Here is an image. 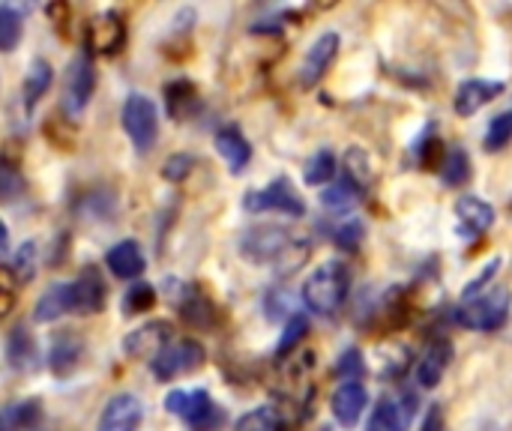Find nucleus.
<instances>
[{
    "label": "nucleus",
    "instance_id": "obj_1",
    "mask_svg": "<svg viewBox=\"0 0 512 431\" xmlns=\"http://www.w3.org/2000/svg\"><path fill=\"white\" fill-rule=\"evenodd\" d=\"M348 294H351V270L342 261H324L303 282V303L321 318H336Z\"/></svg>",
    "mask_w": 512,
    "mask_h": 431
},
{
    "label": "nucleus",
    "instance_id": "obj_2",
    "mask_svg": "<svg viewBox=\"0 0 512 431\" xmlns=\"http://www.w3.org/2000/svg\"><path fill=\"white\" fill-rule=\"evenodd\" d=\"M510 312V288H492V291H486L483 297L462 303V309L456 312V321H459L465 330H474V333H498V330L510 321Z\"/></svg>",
    "mask_w": 512,
    "mask_h": 431
},
{
    "label": "nucleus",
    "instance_id": "obj_3",
    "mask_svg": "<svg viewBox=\"0 0 512 431\" xmlns=\"http://www.w3.org/2000/svg\"><path fill=\"white\" fill-rule=\"evenodd\" d=\"M165 411L180 417L192 431H219L225 426V411L207 390H174L165 396Z\"/></svg>",
    "mask_w": 512,
    "mask_h": 431
},
{
    "label": "nucleus",
    "instance_id": "obj_4",
    "mask_svg": "<svg viewBox=\"0 0 512 431\" xmlns=\"http://www.w3.org/2000/svg\"><path fill=\"white\" fill-rule=\"evenodd\" d=\"M240 252L255 261V264H276V261H291L294 264V252H297V240L291 231H285L282 225H258L249 228L240 240Z\"/></svg>",
    "mask_w": 512,
    "mask_h": 431
},
{
    "label": "nucleus",
    "instance_id": "obj_5",
    "mask_svg": "<svg viewBox=\"0 0 512 431\" xmlns=\"http://www.w3.org/2000/svg\"><path fill=\"white\" fill-rule=\"evenodd\" d=\"M207 360V351L201 348V342L195 339H180V342H171L165 345L153 360H150V372L156 381L168 384V381H177L183 375H192L204 366Z\"/></svg>",
    "mask_w": 512,
    "mask_h": 431
},
{
    "label": "nucleus",
    "instance_id": "obj_6",
    "mask_svg": "<svg viewBox=\"0 0 512 431\" xmlns=\"http://www.w3.org/2000/svg\"><path fill=\"white\" fill-rule=\"evenodd\" d=\"M120 120H123V129L132 138L135 150L150 153L156 138H159V108H156V102L150 96H144V93H132L123 102Z\"/></svg>",
    "mask_w": 512,
    "mask_h": 431
},
{
    "label": "nucleus",
    "instance_id": "obj_7",
    "mask_svg": "<svg viewBox=\"0 0 512 431\" xmlns=\"http://www.w3.org/2000/svg\"><path fill=\"white\" fill-rule=\"evenodd\" d=\"M243 207L249 213H285V216H306V201L303 195L291 186L288 177H276L273 183H267L264 189H252L243 198Z\"/></svg>",
    "mask_w": 512,
    "mask_h": 431
},
{
    "label": "nucleus",
    "instance_id": "obj_8",
    "mask_svg": "<svg viewBox=\"0 0 512 431\" xmlns=\"http://www.w3.org/2000/svg\"><path fill=\"white\" fill-rule=\"evenodd\" d=\"M96 90V66L90 54H78L69 69H66V87H63V108L69 111V117L84 114V108L90 105Z\"/></svg>",
    "mask_w": 512,
    "mask_h": 431
},
{
    "label": "nucleus",
    "instance_id": "obj_9",
    "mask_svg": "<svg viewBox=\"0 0 512 431\" xmlns=\"http://www.w3.org/2000/svg\"><path fill=\"white\" fill-rule=\"evenodd\" d=\"M84 39H87V48L93 54H105V57L120 54L123 45H126V21H123V15L117 9L99 12L96 18H90Z\"/></svg>",
    "mask_w": 512,
    "mask_h": 431
},
{
    "label": "nucleus",
    "instance_id": "obj_10",
    "mask_svg": "<svg viewBox=\"0 0 512 431\" xmlns=\"http://www.w3.org/2000/svg\"><path fill=\"white\" fill-rule=\"evenodd\" d=\"M69 294H72V315H99L108 300L105 279L96 267H84L69 282Z\"/></svg>",
    "mask_w": 512,
    "mask_h": 431
},
{
    "label": "nucleus",
    "instance_id": "obj_11",
    "mask_svg": "<svg viewBox=\"0 0 512 431\" xmlns=\"http://www.w3.org/2000/svg\"><path fill=\"white\" fill-rule=\"evenodd\" d=\"M144 423V405L138 396L132 393H117L114 399H108L96 431H138Z\"/></svg>",
    "mask_w": 512,
    "mask_h": 431
},
{
    "label": "nucleus",
    "instance_id": "obj_12",
    "mask_svg": "<svg viewBox=\"0 0 512 431\" xmlns=\"http://www.w3.org/2000/svg\"><path fill=\"white\" fill-rule=\"evenodd\" d=\"M366 408H369V393L360 381H342L330 399V411L342 429H357Z\"/></svg>",
    "mask_w": 512,
    "mask_h": 431
},
{
    "label": "nucleus",
    "instance_id": "obj_13",
    "mask_svg": "<svg viewBox=\"0 0 512 431\" xmlns=\"http://www.w3.org/2000/svg\"><path fill=\"white\" fill-rule=\"evenodd\" d=\"M456 222H459L456 231L462 240H480L495 225V207L477 195H462L456 201Z\"/></svg>",
    "mask_w": 512,
    "mask_h": 431
},
{
    "label": "nucleus",
    "instance_id": "obj_14",
    "mask_svg": "<svg viewBox=\"0 0 512 431\" xmlns=\"http://www.w3.org/2000/svg\"><path fill=\"white\" fill-rule=\"evenodd\" d=\"M336 54H339V33H321L303 57L300 87H315L327 75V69L333 66Z\"/></svg>",
    "mask_w": 512,
    "mask_h": 431
},
{
    "label": "nucleus",
    "instance_id": "obj_15",
    "mask_svg": "<svg viewBox=\"0 0 512 431\" xmlns=\"http://www.w3.org/2000/svg\"><path fill=\"white\" fill-rule=\"evenodd\" d=\"M414 405H417V399L411 393L384 396L369 417V431H408L411 420H414Z\"/></svg>",
    "mask_w": 512,
    "mask_h": 431
},
{
    "label": "nucleus",
    "instance_id": "obj_16",
    "mask_svg": "<svg viewBox=\"0 0 512 431\" xmlns=\"http://www.w3.org/2000/svg\"><path fill=\"white\" fill-rule=\"evenodd\" d=\"M450 363H453V342H450V339H435V342L423 351V357L417 360V369H414L417 384H420L423 390H435V387L444 381Z\"/></svg>",
    "mask_w": 512,
    "mask_h": 431
},
{
    "label": "nucleus",
    "instance_id": "obj_17",
    "mask_svg": "<svg viewBox=\"0 0 512 431\" xmlns=\"http://www.w3.org/2000/svg\"><path fill=\"white\" fill-rule=\"evenodd\" d=\"M504 93V81H489V78H468L465 84H459L456 90V114L459 117H474L480 108H486L492 99H498Z\"/></svg>",
    "mask_w": 512,
    "mask_h": 431
},
{
    "label": "nucleus",
    "instance_id": "obj_18",
    "mask_svg": "<svg viewBox=\"0 0 512 431\" xmlns=\"http://www.w3.org/2000/svg\"><path fill=\"white\" fill-rule=\"evenodd\" d=\"M84 357V342L78 333H57L48 348V369L54 378H69Z\"/></svg>",
    "mask_w": 512,
    "mask_h": 431
},
{
    "label": "nucleus",
    "instance_id": "obj_19",
    "mask_svg": "<svg viewBox=\"0 0 512 431\" xmlns=\"http://www.w3.org/2000/svg\"><path fill=\"white\" fill-rule=\"evenodd\" d=\"M165 345H171V324L153 321V324H144L141 330L129 333L123 342V351L129 357H150L153 360Z\"/></svg>",
    "mask_w": 512,
    "mask_h": 431
},
{
    "label": "nucleus",
    "instance_id": "obj_20",
    "mask_svg": "<svg viewBox=\"0 0 512 431\" xmlns=\"http://www.w3.org/2000/svg\"><path fill=\"white\" fill-rule=\"evenodd\" d=\"M216 150L225 159L231 174H243L252 159V144L246 141V135L237 126H225L216 132Z\"/></svg>",
    "mask_w": 512,
    "mask_h": 431
},
{
    "label": "nucleus",
    "instance_id": "obj_21",
    "mask_svg": "<svg viewBox=\"0 0 512 431\" xmlns=\"http://www.w3.org/2000/svg\"><path fill=\"white\" fill-rule=\"evenodd\" d=\"M105 264H108V270L117 279H126V282L129 279H138L144 273V267H147L144 252H141V246L135 240H120L117 246H111L105 252Z\"/></svg>",
    "mask_w": 512,
    "mask_h": 431
},
{
    "label": "nucleus",
    "instance_id": "obj_22",
    "mask_svg": "<svg viewBox=\"0 0 512 431\" xmlns=\"http://www.w3.org/2000/svg\"><path fill=\"white\" fill-rule=\"evenodd\" d=\"M72 315V294H69V282H57L51 285L33 306V321L36 324H54L57 318Z\"/></svg>",
    "mask_w": 512,
    "mask_h": 431
},
{
    "label": "nucleus",
    "instance_id": "obj_23",
    "mask_svg": "<svg viewBox=\"0 0 512 431\" xmlns=\"http://www.w3.org/2000/svg\"><path fill=\"white\" fill-rule=\"evenodd\" d=\"M177 309H180V318L192 324L195 330H210L216 324V306L198 288H183Z\"/></svg>",
    "mask_w": 512,
    "mask_h": 431
},
{
    "label": "nucleus",
    "instance_id": "obj_24",
    "mask_svg": "<svg viewBox=\"0 0 512 431\" xmlns=\"http://www.w3.org/2000/svg\"><path fill=\"white\" fill-rule=\"evenodd\" d=\"M42 423V402L21 399L0 408V431H33Z\"/></svg>",
    "mask_w": 512,
    "mask_h": 431
},
{
    "label": "nucleus",
    "instance_id": "obj_25",
    "mask_svg": "<svg viewBox=\"0 0 512 431\" xmlns=\"http://www.w3.org/2000/svg\"><path fill=\"white\" fill-rule=\"evenodd\" d=\"M51 81H54L51 63H48L45 57H36V60L27 66V75H24V84H21V99H24V108H27V111H33V108L42 102V96L48 93Z\"/></svg>",
    "mask_w": 512,
    "mask_h": 431
},
{
    "label": "nucleus",
    "instance_id": "obj_26",
    "mask_svg": "<svg viewBox=\"0 0 512 431\" xmlns=\"http://www.w3.org/2000/svg\"><path fill=\"white\" fill-rule=\"evenodd\" d=\"M165 108L171 120H186L198 108V87L186 78H177L165 87Z\"/></svg>",
    "mask_w": 512,
    "mask_h": 431
},
{
    "label": "nucleus",
    "instance_id": "obj_27",
    "mask_svg": "<svg viewBox=\"0 0 512 431\" xmlns=\"http://www.w3.org/2000/svg\"><path fill=\"white\" fill-rule=\"evenodd\" d=\"M24 195V174H21V156H15L9 147L0 153V204H12Z\"/></svg>",
    "mask_w": 512,
    "mask_h": 431
},
{
    "label": "nucleus",
    "instance_id": "obj_28",
    "mask_svg": "<svg viewBox=\"0 0 512 431\" xmlns=\"http://www.w3.org/2000/svg\"><path fill=\"white\" fill-rule=\"evenodd\" d=\"M360 189L363 186H357L351 177H342L339 183H333V186H327L321 192V201H324V207H330L336 213H345V210H351L360 201Z\"/></svg>",
    "mask_w": 512,
    "mask_h": 431
},
{
    "label": "nucleus",
    "instance_id": "obj_29",
    "mask_svg": "<svg viewBox=\"0 0 512 431\" xmlns=\"http://www.w3.org/2000/svg\"><path fill=\"white\" fill-rule=\"evenodd\" d=\"M441 177L447 186H465L471 180V156L462 147H453L441 162Z\"/></svg>",
    "mask_w": 512,
    "mask_h": 431
},
{
    "label": "nucleus",
    "instance_id": "obj_30",
    "mask_svg": "<svg viewBox=\"0 0 512 431\" xmlns=\"http://www.w3.org/2000/svg\"><path fill=\"white\" fill-rule=\"evenodd\" d=\"M6 357H9V363L15 366V369H30L33 363H36V342H33V336L27 333V330H15L12 336H9V348H6Z\"/></svg>",
    "mask_w": 512,
    "mask_h": 431
},
{
    "label": "nucleus",
    "instance_id": "obj_31",
    "mask_svg": "<svg viewBox=\"0 0 512 431\" xmlns=\"http://www.w3.org/2000/svg\"><path fill=\"white\" fill-rule=\"evenodd\" d=\"M336 177V156L330 150H318L306 165H303V180L309 186H327Z\"/></svg>",
    "mask_w": 512,
    "mask_h": 431
},
{
    "label": "nucleus",
    "instance_id": "obj_32",
    "mask_svg": "<svg viewBox=\"0 0 512 431\" xmlns=\"http://www.w3.org/2000/svg\"><path fill=\"white\" fill-rule=\"evenodd\" d=\"M21 33H24V21H21V12L15 6H0V51L9 54L18 48L21 42Z\"/></svg>",
    "mask_w": 512,
    "mask_h": 431
},
{
    "label": "nucleus",
    "instance_id": "obj_33",
    "mask_svg": "<svg viewBox=\"0 0 512 431\" xmlns=\"http://www.w3.org/2000/svg\"><path fill=\"white\" fill-rule=\"evenodd\" d=\"M36 270H39V249H36V243H33V240H27V243H21V249L12 255V267H9V273L15 276V282L27 285V282H33Z\"/></svg>",
    "mask_w": 512,
    "mask_h": 431
},
{
    "label": "nucleus",
    "instance_id": "obj_34",
    "mask_svg": "<svg viewBox=\"0 0 512 431\" xmlns=\"http://www.w3.org/2000/svg\"><path fill=\"white\" fill-rule=\"evenodd\" d=\"M156 306V288L150 282H138L126 291L123 297V315L126 318H135V315H144Z\"/></svg>",
    "mask_w": 512,
    "mask_h": 431
},
{
    "label": "nucleus",
    "instance_id": "obj_35",
    "mask_svg": "<svg viewBox=\"0 0 512 431\" xmlns=\"http://www.w3.org/2000/svg\"><path fill=\"white\" fill-rule=\"evenodd\" d=\"M510 141H512V108H507V111H501V114L489 123V129H486V150H489V153H498V150H504Z\"/></svg>",
    "mask_w": 512,
    "mask_h": 431
},
{
    "label": "nucleus",
    "instance_id": "obj_36",
    "mask_svg": "<svg viewBox=\"0 0 512 431\" xmlns=\"http://www.w3.org/2000/svg\"><path fill=\"white\" fill-rule=\"evenodd\" d=\"M237 431H282V420L273 408H255L237 420Z\"/></svg>",
    "mask_w": 512,
    "mask_h": 431
},
{
    "label": "nucleus",
    "instance_id": "obj_37",
    "mask_svg": "<svg viewBox=\"0 0 512 431\" xmlns=\"http://www.w3.org/2000/svg\"><path fill=\"white\" fill-rule=\"evenodd\" d=\"M306 333H309V321H306L303 315H291V318H288V324H285V333H282V339H279L276 357L291 354V351L303 342V336H306Z\"/></svg>",
    "mask_w": 512,
    "mask_h": 431
},
{
    "label": "nucleus",
    "instance_id": "obj_38",
    "mask_svg": "<svg viewBox=\"0 0 512 431\" xmlns=\"http://www.w3.org/2000/svg\"><path fill=\"white\" fill-rule=\"evenodd\" d=\"M192 165H195V159H192L189 153L168 156L165 165H162V177H165L168 183H183V180L192 174Z\"/></svg>",
    "mask_w": 512,
    "mask_h": 431
},
{
    "label": "nucleus",
    "instance_id": "obj_39",
    "mask_svg": "<svg viewBox=\"0 0 512 431\" xmlns=\"http://www.w3.org/2000/svg\"><path fill=\"white\" fill-rule=\"evenodd\" d=\"M501 258H495V261H489V267H483V273L477 276V279H471L468 285H465V291H462V300L468 303V300H477V297H483V291H486V285L501 273Z\"/></svg>",
    "mask_w": 512,
    "mask_h": 431
},
{
    "label": "nucleus",
    "instance_id": "obj_40",
    "mask_svg": "<svg viewBox=\"0 0 512 431\" xmlns=\"http://www.w3.org/2000/svg\"><path fill=\"white\" fill-rule=\"evenodd\" d=\"M363 237H366L363 222L348 219V222L336 231V246H339V249H345V252H357V249H360V243H363Z\"/></svg>",
    "mask_w": 512,
    "mask_h": 431
},
{
    "label": "nucleus",
    "instance_id": "obj_41",
    "mask_svg": "<svg viewBox=\"0 0 512 431\" xmlns=\"http://www.w3.org/2000/svg\"><path fill=\"white\" fill-rule=\"evenodd\" d=\"M15 276L9 270H0V321L15 309Z\"/></svg>",
    "mask_w": 512,
    "mask_h": 431
},
{
    "label": "nucleus",
    "instance_id": "obj_42",
    "mask_svg": "<svg viewBox=\"0 0 512 431\" xmlns=\"http://www.w3.org/2000/svg\"><path fill=\"white\" fill-rule=\"evenodd\" d=\"M366 369V363H363V354L357 351V348H348L342 357H339V375H345V381H357L354 375H360Z\"/></svg>",
    "mask_w": 512,
    "mask_h": 431
},
{
    "label": "nucleus",
    "instance_id": "obj_43",
    "mask_svg": "<svg viewBox=\"0 0 512 431\" xmlns=\"http://www.w3.org/2000/svg\"><path fill=\"white\" fill-rule=\"evenodd\" d=\"M441 153H444V141L432 138V141H426V144H423L420 162H423L426 168H441Z\"/></svg>",
    "mask_w": 512,
    "mask_h": 431
},
{
    "label": "nucleus",
    "instance_id": "obj_44",
    "mask_svg": "<svg viewBox=\"0 0 512 431\" xmlns=\"http://www.w3.org/2000/svg\"><path fill=\"white\" fill-rule=\"evenodd\" d=\"M420 431H444V411H441V405H432L426 411Z\"/></svg>",
    "mask_w": 512,
    "mask_h": 431
},
{
    "label": "nucleus",
    "instance_id": "obj_45",
    "mask_svg": "<svg viewBox=\"0 0 512 431\" xmlns=\"http://www.w3.org/2000/svg\"><path fill=\"white\" fill-rule=\"evenodd\" d=\"M9 255V228H6V222L0 219V261Z\"/></svg>",
    "mask_w": 512,
    "mask_h": 431
}]
</instances>
